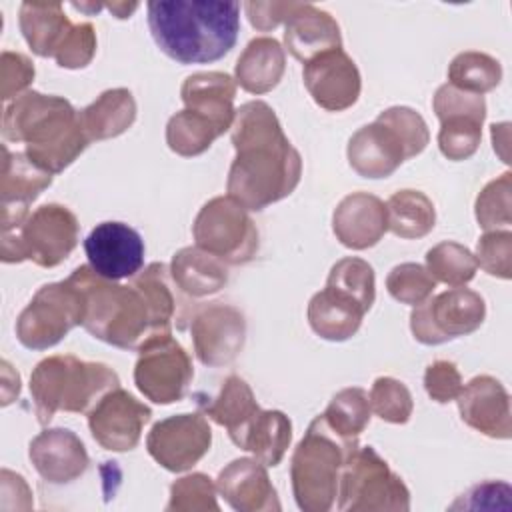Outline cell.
Wrapping results in <instances>:
<instances>
[{"mask_svg": "<svg viewBox=\"0 0 512 512\" xmlns=\"http://www.w3.org/2000/svg\"><path fill=\"white\" fill-rule=\"evenodd\" d=\"M230 130L236 156L228 170V196L256 212L290 196L302 176V158L272 106L262 100L242 104Z\"/></svg>", "mask_w": 512, "mask_h": 512, "instance_id": "6da1fadb", "label": "cell"}, {"mask_svg": "<svg viewBox=\"0 0 512 512\" xmlns=\"http://www.w3.org/2000/svg\"><path fill=\"white\" fill-rule=\"evenodd\" d=\"M148 28L156 46L178 64L224 58L240 32V4L230 0H150Z\"/></svg>", "mask_w": 512, "mask_h": 512, "instance_id": "7a4b0ae2", "label": "cell"}, {"mask_svg": "<svg viewBox=\"0 0 512 512\" xmlns=\"http://www.w3.org/2000/svg\"><path fill=\"white\" fill-rule=\"evenodd\" d=\"M6 142H22L24 154L42 170L58 174L68 168L90 144L78 110L62 98L26 90L2 114Z\"/></svg>", "mask_w": 512, "mask_h": 512, "instance_id": "3957f363", "label": "cell"}, {"mask_svg": "<svg viewBox=\"0 0 512 512\" xmlns=\"http://www.w3.org/2000/svg\"><path fill=\"white\" fill-rule=\"evenodd\" d=\"M84 298V330L94 338L122 348L138 350L154 334L152 310L146 296L134 284L122 286L96 274L88 264L68 276Z\"/></svg>", "mask_w": 512, "mask_h": 512, "instance_id": "277c9868", "label": "cell"}, {"mask_svg": "<svg viewBox=\"0 0 512 512\" xmlns=\"http://www.w3.org/2000/svg\"><path fill=\"white\" fill-rule=\"evenodd\" d=\"M120 386L118 374L102 362H86L72 354L40 360L30 374V396L38 424L46 426L58 410L88 414L96 402Z\"/></svg>", "mask_w": 512, "mask_h": 512, "instance_id": "5b68a950", "label": "cell"}, {"mask_svg": "<svg viewBox=\"0 0 512 512\" xmlns=\"http://www.w3.org/2000/svg\"><path fill=\"white\" fill-rule=\"evenodd\" d=\"M430 142L424 118L408 106H392L348 140V162L362 178H388L402 162L418 156Z\"/></svg>", "mask_w": 512, "mask_h": 512, "instance_id": "8992f818", "label": "cell"}, {"mask_svg": "<svg viewBox=\"0 0 512 512\" xmlns=\"http://www.w3.org/2000/svg\"><path fill=\"white\" fill-rule=\"evenodd\" d=\"M358 448V440L336 434L316 416L290 460V480L296 504L304 512H326L334 506L342 468Z\"/></svg>", "mask_w": 512, "mask_h": 512, "instance_id": "52a82bcc", "label": "cell"}, {"mask_svg": "<svg viewBox=\"0 0 512 512\" xmlns=\"http://www.w3.org/2000/svg\"><path fill=\"white\" fill-rule=\"evenodd\" d=\"M80 224L72 210L62 204L38 206L22 226L2 230V262L32 260L42 268L62 264L78 244Z\"/></svg>", "mask_w": 512, "mask_h": 512, "instance_id": "ba28073f", "label": "cell"}, {"mask_svg": "<svg viewBox=\"0 0 512 512\" xmlns=\"http://www.w3.org/2000/svg\"><path fill=\"white\" fill-rule=\"evenodd\" d=\"M338 510L406 512L410 510V490L372 446H358L340 474Z\"/></svg>", "mask_w": 512, "mask_h": 512, "instance_id": "9c48e42d", "label": "cell"}, {"mask_svg": "<svg viewBox=\"0 0 512 512\" xmlns=\"http://www.w3.org/2000/svg\"><path fill=\"white\" fill-rule=\"evenodd\" d=\"M84 322V298L70 280L44 284L16 320V338L30 350L56 346L74 326Z\"/></svg>", "mask_w": 512, "mask_h": 512, "instance_id": "30bf717a", "label": "cell"}, {"mask_svg": "<svg viewBox=\"0 0 512 512\" xmlns=\"http://www.w3.org/2000/svg\"><path fill=\"white\" fill-rule=\"evenodd\" d=\"M196 246L224 264H246L258 252V228L248 210L234 198L216 196L196 214L192 224Z\"/></svg>", "mask_w": 512, "mask_h": 512, "instance_id": "8fae6325", "label": "cell"}, {"mask_svg": "<svg viewBox=\"0 0 512 512\" xmlns=\"http://www.w3.org/2000/svg\"><path fill=\"white\" fill-rule=\"evenodd\" d=\"M484 318V298L470 288L454 286L416 304L410 314V330L420 344L436 346L472 334Z\"/></svg>", "mask_w": 512, "mask_h": 512, "instance_id": "7c38bea8", "label": "cell"}, {"mask_svg": "<svg viewBox=\"0 0 512 512\" xmlns=\"http://www.w3.org/2000/svg\"><path fill=\"white\" fill-rule=\"evenodd\" d=\"M194 368L184 346L172 334H156L138 348L136 388L154 404H172L186 396Z\"/></svg>", "mask_w": 512, "mask_h": 512, "instance_id": "4fadbf2b", "label": "cell"}, {"mask_svg": "<svg viewBox=\"0 0 512 512\" xmlns=\"http://www.w3.org/2000/svg\"><path fill=\"white\" fill-rule=\"evenodd\" d=\"M432 108L440 120V152L454 162L470 158L482 140V122L486 118L484 96L442 84L434 94Z\"/></svg>", "mask_w": 512, "mask_h": 512, "instance_id": "5bb4252c", "label": "cell"}, {"mask_svg": "<svg viewBox=\"0 0 512 512\" xmlns=\"http://www.w3.org/2000/svg\"><path fill=\"white\" fill-rule=\"evenodd\" d=\"M212 428L206 416L174 414L156 422L148 436V454L168 472H186L196 466L210 450Z\"/></svg>", "mask_w": 512, "mask_h": 512, "instance_id": "9a60e30c", "label": "cell"}, {"mask_svg": "<svg viewBox=\"0 0 512 512\" xmlns=\"http://www.w3.org/2000/svg\"><path fill=\"white\" fill-rule=\"evenodd\" d=\"M86 416L90 434L102 448L128 452L138 446L152 410L118 386L106 392Z\"/></svg>", "mask_w": 512, "mask_h": 512, "instance_id": "2e32d148", "label": "cell"}, {"mask_svg": "<svg viewBox=\"0 0 512 512\" xmlns=\"http://www.w3.org/2000/svg\"><path fill=\"white\" fill-rule=\"evenodd\" d=\"M196 358L204 366H224L236 360L246 340L244 314L224 302L200 306L190 324Z\"/></svg>", "mask_w": 512, "mask_h": 512, "instance_id": "e0dca14e", "label": "cell"}, {"mask_svg": "<svg viewBox=\"0 0 512 512\" xmlns=\"http://www.w3.org/2000/svg\"><path fill=\"white\" fill-rule=\"evenodd\" d=\"M88 266L108 278H134L144 266V240L132 226L116 220L96 224L84 238Z\"/></svg>", "mask_w": 512, "mask_h": 512, "instance_id": "ac0fdd59", "label": "cell"}, {"mask_svg": "<svg viewBox=\"0 0 512 512\" xmlns=\"http://www.w3.org/2000/svg\"><path fill=\"white\" fill-rule=\"evenodd\" d=\"M302 78L312 100L328 112L350 108L362 90L358 66L342 48L326 50L308 60Z\"/></svg>", "mask_w": 512, "mask_h": 512, "instance_id": "d6986e66", "label": "cell"}, {"mask_svg": "<svg viewBox=\"0 0 512 512\" xmlns=\"http://www.w3.org/2000/svg\"><path fill=\"white\" fill-rule=\"evenodd\" d=\"M2 154L0 224L2 230H12L28 218L30 204L52 184V174L36 166L24 152H10L6 144Z\"/></svg>", "mask_w": 512, "mask_h": 512, "instance_id": "ffe728a7", "label": "cell"}, {"mask_svg": "<svg viewBox=\"0 0 512 512\" xmlns=\"http://www.w3.org/2000/svg\"><path fill=\"white\" fill-rule=\"evenodd\" d=\"M460 418L484 436L508 440L512 436L510 396L492 376H474L458 394Z\"/></svg>", "mask_w": 512, "mask_h": 512, "instance_id": "44dd1931", "label": "cell"}, {"mask_svg": "<svg viewBox=\"0 0 512 512\" xmlns=\"http://www.w3.org/2000/svg\"><path fill=\"white\" fill-rule=\"evenodd\" d=\"M36 472L50 484H68L80 478L88 464L84 442L68 428H48L32 438L28 448Z\"/></svg>", "mask_w": 512, "mask_h": 512, "instance_id": "7402d4cb", "label": "cell"}, {"mask_svg": "<svg viewBox=\"0 0 512 512\" xmlns=\"http://www.w3.org/2000/svg\"><path fill=\"white\" fill-rule=\"evenodd\" d=\"M216 490L238 512H270L282 508L266 466L256 458L232 460L220 470Z\"/></svg>", "mask_w": 512, "mask_h": 512, "instance_id": "603a6c76", "label": "cell"}, {"mask_svg": "<svg viewBox=\"0 0 512 512\" xmlns=\"http://www.w3.org/2000/svg\"><path fill=\"white\" fill-rule=\"evenodd\" d=\"M332 230L346 248L366 250L378 244L388 230L386 204L374 194L352 192L334 208Z\"/></svg>", "mask_w": 512, "mask_h": 512, "instance_id": "cb8c5ba5", "label": "cell"}, {"mask_svg": "<svg viewBox=\"0 0 512 512\" xmlns=\"http://www.w3.org/2000/svg\"><path fill=\"white\" fill-rule=\"evenodd\" d=\"M284 46L296 60L306 64L326 50L342 48L340 26L326 10L310 2H296L284 22Z\"/></svg>", "mask_w": 512, "mask_h": 512, "instance_id": "d4e9b609", "label": "cell"}, {"mask_svg": "<svg viewBox=\"0 0 512 512\" xmlns=\"http://www.w3.org/2000/svg\"><path fill=\"white\" fill-rule=\"evenodd\" d=\"M368 310L350 292L326 284L308 302V324L324 340L342 342L352 338Z\"/></svg>", "mask_w": 512, "mask_h": 512, "instance_id": "484cf974", "label": "cell"}, {"mask_svg": "<svg viewBox=\"0 0 512 512\" xmlns=\"http://www.w3.org/2000/svg\"><path fill=\"white\" fill-rule=\"evenodd\" d=\"M180 96L188 110L210 118L222 134L232 128L236 80L230 74L216 70L190 74L180 88Z\"/></svg>", "mask_w": 512, "mask_h": 512, "instance_id": "4316f807", "label": "cell"}, {"mask_svg": "<svg viewBox=\"0 0 512 512\" xmlns=\"http://www.w3.org/2000/svg\"><path fill=\"white\" fill-rule=\"evenodd\" d=\"M286 56L280 42L272 36H258L246 44L236 60L234 80L250 94H266L284 76Z\"/></svg>", "mask_w": 512, "mask_h": 512, "instance_id": "83f0119b", "label": "cell"}, {"mask_svg": "<svg viewBox=\"0 0 512 512\" xmlns=\"http://www.w3.org/2000/svg\"><path fill=\"white\" fill-rule=\"evenodd\" d=\"M204 400L206 402L198 400L202 412L208 418H212L218 426H224L228 430L230 440L236 446H240L250 422L260 412V406L248 382L232 374L222 382V388L214 398Z\"/></svg>", "mask_w": 512, "mask_h": 512, "instance_id": "f1b7e54d", "label": "cell"}, {"mask_svg": "<svg viewBox=\"0 0 512 512\" xmlns=\"http://www.w3.org/2000/svg\"><path fill=\"white\" fill-rule=\"evenodd\" d=\"M18 24L26 44L42 58H54L74 26L58 2H22Z\"/></svg>", "mask_w": 512, "mask_h": 512, "instance_id": "f546056e", "label": "cell"}, {"mask_svg": "<svg viewBox=\"0 0 512 512\" xmlns=\"http://www.w3.org/2000/svg\"><path fill=\"white\" fill-rule=\"evenodd\" d=\"M82 130L90 142L124 134L136 120V100L126 88H110L92 104L78 110Z\"/></svg>", "mask_w": 512, "mask_h": 512, "instance_id": "4dcf8cb0", "label": "cell"}, {"mask_svg": "<svg viewBox=\"0 0 512 512\" xmlns=\"http://www.w3.org/2000/svg\"><path fill=\"white\" fill-rule=\"evenodd\" d=\"M170 274L174 284L194 298L216 294L228 282L226 264L200 246L178 250L172 258Z\"/></svg>", "mask_w": 512, "mask_h": 512, "instance_id": "1f68e13d", "label": "cell"}, {"mask_svg": "<svg viewBox=\"0 0 512 512\" xmlns=\"http://www.w3.org/2000/svg\"><path fill=\"white\" fill-rule=\"evenodd\" d=\"M292 440V422L280 410H262L250 422L240 450L252 452L264 466H278Z\"/></svg>", "mask_w": 512, "mask_h": 512, "instance_id": "d6a6232c", "label": "cell"}, {"mask_svg": "<svg viewBox=\"0 0 512 512\" xmlns=\"http://www.w3.org/2000/svg\"><path fill=\"white\" fill-rule=\"evenodd\" d=\"M388 230L404 240L422 238L432 232L436 210L432 200L420 190H398L386 202Z\"/></svg>", "mask_w": 512, "mask_h": 512, "instance_id": "836d02e7", "label": "cell"}, {"mask_svg": "<svg viewBox=\"0 0 512 512\" xmlns=\"http://www.w3.org/2000/svg\"><path fill=\"white\" fill-rule=\"evenodd\" d=\"M172 274L170 268L162 262L148 264L140 274L132 278V284L140 288V292L146 296L150 310H152V322H154V334H170L172 320L176 314V294L172 290Z\"/></svg>", "mask_w": 512, "mask_h": 512, "instance_id": "e575fe53", "label": "cell"}, {"mask_svg": "<svg viewBox=\"0 0 512 512\" xmlns=\"http://www.w3.org/2000/svg\"><path fill=\"white\" fill-rule=\"evenodd\" d=\"M218 136H222V132L210 118L188 108L170 116L166 124L168 148L184 158L206 152Z\"/></svg>", "mask_w": 512, "mask_h": 512, "instance_id": "d590c367", "label": "cell"}, {"mask_svg": "<svg viewBox=\"0 0 512 512\" xmlns=\"http://www.w3.org/2000/svg\"><path fill=\"white\" fill-rule=\"evenodd\" d=\"M502 80V66L484 52L466 50L452 58L448 66V84L470 94H486Z\"/></svg>", "mask_w": 512, "mask_h": 512, "instance_id": "8d00e7d4", "label": "cell"}, {"mask_svg": "<svg viewBox=\"0 0 512 512\" xmlns=\"http://www.w3.org/2000/svg\"><path fill=\"white\" fill-rule=\"evenodd\" d=\"M370 412L372 410L368 392L364 388L352 386L334 394V398L322 412V418L336 434L358 440V436L370 422Z\"/></svg>", "mask_w": 512, "mask_h": 512, "instance_id": "74e56055", "label": "cell"}, {"mask_svg": "<svg viewBox=\"0 0 512 512\" xmlns=\"http://www.w3.org/2000/svg\"><path fill=\"white\" fill-rule=\"evenodd\" d=\"M426 270L436 282H444L448 286H464L474 278L478 262L466 246L444 240L426 252Z\"/></svg>", "mask_w": 512, "mask_h": 512, "instance_id": "f35d334b", "label": "cell"}, {"mask_svg": "<svg viewBox=\"0 0 512 512\" xmlns=\"http://www.w3.org/2000/svg\"><path fill=\"white\" fill-rule=\"evenodd\" d=\"M476 220L486 232L508 230L512 224V174L490 180L476 198Z\"/></svg>", "mask_w": 512, "mask_h": 512, "instance_id": "ab89813d", "label": "cell"}, {"mask_svg": "<svg viewBox=\"0 0 512 512\" xmlns=\"http://www.w3.org/2000/svg\"><path fill=\"white\" fill-rule=\"evenodd\" d=\"M370 410L384 422L406 424L412 416L414 402L404 382L392 376H380L374 380L370 394Z\"/></svg>", "mask_w": 512, "mask_h": 512, "instance_id": "60d3db41", "label": "cell"}, {"mask_svg": "<svg viewBox=\"0 0 512 512\" xmlns=\"http://www.w3.org/2000/svg\"><path fill=\"white\" fill-rule=\"evenodd\" d=\"M386 288L394 300L416 306L432 296L436 280L426 270V266L416 262H402L388 272Z\"/></svg>", "mask_w": 512, "mask_h": 512, "instance_id": "b9f144b4", "label": "cell"}, {"mask_svg": "<svg viewBox=\"0 0 512 512\" xmlns=\"http://www.w3.org/2000/svg\"><path fill=\"white\" fill-rule=\"evenodd\" d=\"M326 284L338 286L352 296H356L366 310L372 308L376 298V278L372 266L356 256H346L338 260L328 274Z\"/></svg>", "mask_w": 512, "mask_h": 512, "instance_id": "7bdbcfd3", "label": "cell"}, {"mask_svg": "<svg viewBox=\"0 0 512 512\" xmlns=\"http://www.w3.org/2000/svg\"><path fill=\"white\" fill-rule=\"evenodd\" d=\"M216 484L210 476L202 472H194L188 476L178 478L170 486V500L166 504V510H214L218 512L220 506L216 502Z\"/></svg>", "mask_w": 512, "mask_h": 512, "instance_id": "ee69618b", "label": "cell"}, {"mask_svg": "<svg viewBox=\"0 0 512 512\" xmlns=\"http://www.w3.org/2000/svg\"><path fill=\"white\" fill-rule=\"evenodd\" d=\"M476 262L490 276L508 280L512 276V232L490 230L476 244Z\"/></svg>", "mask_w": 512, "mask_h": 512, "instance_id": "f6af8a7d", "label": "cell"}, {"mask_svg": "<svg viewBox=\"0 0 512 512\" xmlns=\"http://www.w3.org/2000/svg\"><path fill=\"white\" fill-rule=\"evenodd\" d=\"M96 54V32L90 22L74 24L60 44L58 52L54 54V60L60 68H84L92 62Z\"/></svg>", "mask_w": 512, "mask_h": 512, "instance_id": "bcb514c9", "label": "cell"}, {"mask_svg": "<svg viewBox=\"0 0 512 512\" xmlns=\"http://www.w3.org/2000/svg\"><path fill=\"white\" fill-rule=\"evenodd\" d=\"M512 488L508 482L488 480L474 484L460 494L448 508L450 510H510Z\"/></svg>", "mask_w": 512, "mask_h": 512, "instance_id": "7dc6e473", "label": "cell"}, {"mask_svg": "<svg viewBox=\"0 0 512 512\" xmlns=\"http://www.w3.org/2000/svg\"><path fill=\"white\" fill-rule=\"evenodd\" d=\"M34 80V64L28 56L4 50L0 56V98L10 100L24 94Z\"/></svg>", "mask_w": 512, "mask_h": 512, "instance_id": "c3c4849f", "label": "cell"}, {"mask_svg": "<svg viewBox=\"0 0 512 512\" xmlns=\"http://www.w3.org/2000/svg\"><path fill=\"white\" fill-rule=\"evenodd\" d=\"M462 386H464L462 376L454 362L434 360L432 364H428V368L424 372V388H426V394L434 402L446 404V402L456 400Z\"/></svg>", "mask_w": 512, "mask_h": 512, "instance_id": "681fc988", "label": "cell"}, {"mask_svg": "<svg viewBox=\"0 0 512 512\" xmlns=\"http://www.w3.org/2000/svg\"><path fill=\"white\" fill-rule=\"evenodd\" d=\"M296 2H246V14L250 24L260 32H270L278 24L286 22L290 12L294 10Z\"/></svg>", "mask_w": 512, "mask_h": 512, "instance_id": "f907efd6", "label": "cell"}, {"mask_svg": "<svg viewBox=\"0 0 512 512\" xmlns=\"http://www.w3.org/2000/svg\"><path fill=\"white\" fill-rule=\"evenodd\" d=\"M104 8L114 12L116 18H130V14L138 8V4L136 2H130V4H126V2H112V4H104Z\"/></svg>", "mask_w": 512, "mask_h": 512, "instance_id": "816d5d0a", "label": "cell"}]
</instances>
